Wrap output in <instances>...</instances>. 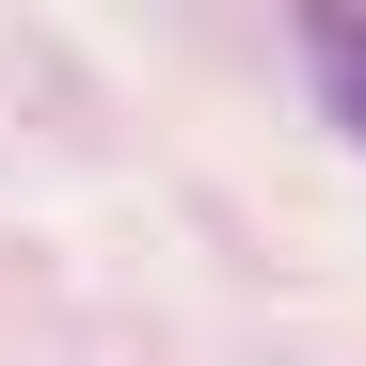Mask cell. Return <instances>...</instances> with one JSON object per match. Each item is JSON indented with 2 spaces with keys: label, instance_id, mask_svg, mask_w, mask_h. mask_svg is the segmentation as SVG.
I'll use <instances>...</instances> for the list:
<instances>
[{
  "label": "cell",
  "instance_id": "6da1fadb",
  "mask_svg": "<svg viewBox=\"0 0 366 366\" xmlns=\"http://www.w3.org/2000/svg\"><path fill=\"white\" fill-rule=\"evenodd\" d=\"M302 48H319V96H335V128L366 144V16H302Z\"/></svg>",
  "mask_w": 366,
  "mask_h": 366
}]
</instances>
